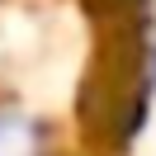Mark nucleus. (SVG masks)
Listing matches in <instances>:
<instances>
[{
    "label": "nucleus",
    "instance_id": "obj_1",
    "mask_svg": "<svg viewBox=\"0 0 156 156\" xmlns=\"http://www.w3.org/2000/svg\"><path fill=\"white\" fill-rule=\"evenodd\" d=\"M0 156H43V128L10 104H0Z\"/></svg>",
    "mask_w": 156,
    "mask_h": 156
},
{
    "label": "nucleus",
    "instance_id": "obj_2",
    "mask_svg": "<svg viewBox=\"0 0 156 156\" xmlns=\"http://www.w3.org/2000/svg\"><path fill=\"white\" fill-rule=\"evenodd\" d=\"M151 71H156V62H151Z\"/></svg>",
    "mask_w": 156,
    "mask_h": 156
}]
</instances>
